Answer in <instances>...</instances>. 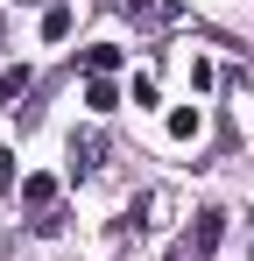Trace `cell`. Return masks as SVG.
<instances>
[{"instance_id": "1", "label": "cell", "mask_w": 254, "mask_h": 261, "mask_svg": "<svg viewBox=\"0 0 254 261\" xmlns=\"http://www.w3.org/2000/svg\"><path fill=\"white\" fill-rule=\"evenodd\" d=\"M29 92H36V71H29V64H7V71H0V106H14V113H21V99H29Z\"/></svg>"}, {"instance_id": "2", "label": "cell", "mask_w": 254, "mask_h": 261, "mask_svg": "<svg viewBox=\"0 0 254 261\" xmlns=\"http://www.w3.org/2000/svg\"><path fill=\"white\" fill-rule=\"evenodd\" d=\"M85 71H92V78H113V71H120V49H113V43H92V49H85Z\"/></svg>"}, {"instance_id": "3", "label": "cell", "mask_w": 254, "mask_h": 261, "mask_svg": "<svg viewBox=\"0 0 254 261\" xmlns=\"http://www.w3.org/2000/svg\"><path fill=\"white\" fill-rule=\"evenodd\" d=\"M99 155H106V134H78L71 141V163L78 170H99Z\"/></svg>"}, {"instance_id": "4", "label": "cell", "mask_w": 254, "mask_h": 261, "mask_svg": "<svg viewBox=\"0 0 254 261\" xmlns=\"http://www.w3.org/2000/svg\"><path fill=\"white\" fill-rule=\"evenodd\" d=\"M85 106H92V113H113V106H120L113 78H92V85H85Z\"/></svg>"}, {"instance_id": "5", "label": "cell", "mask_w": 254, "mask_h": 261, "mask_svg": "<svg viewBox=\"0 0 254 261\" xmlns=\"http://www.w3.org/2000/svg\"><path fill=\"white\" fill-rule=\"evenodd\" d=\"M21 198H29L36 212H49V205H57V184H49V176H21Z\"/></svg>"}, {"instance_id": "6", "label": "cell", "mask_w": 254, "mask_h": 261, "mask_svg": "<svg viewBox=\"0 0 254 261\" xmlns=\"http://www.w3.org/2000/svg\"><path fill=\"white\" fill-rule=\"evenodd\" d=\"M42 36L64 43V36H71V7H42Z\"/></svg>"}, {"instance_id": "7", "label": "cell", "mask_w": 254, "mask_h": 261, "mask_svg": "<svg viewBox=\"0 0 254 261\" xmlns=\"http://www.w3.org/2000/svg\"><path fill=\"white\" fill-rule=\"evenodd\" d=\"M14 184V148H0V191Z\"/></svg>"}, {"instance_id": "8", "label": "cell", "mask_w": 254, "mask_h": 261, "mask_svg": "<svg viewBox=\"0 0 254 261\" xmlns=\"http://www.w3.org/2000/svg\"><path fill=\"white\" fill-rule=\"evenodd\" d=\"M0 29H7V21H0Z\"/></svg>"}]
</instances>
